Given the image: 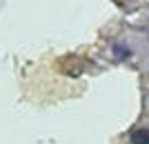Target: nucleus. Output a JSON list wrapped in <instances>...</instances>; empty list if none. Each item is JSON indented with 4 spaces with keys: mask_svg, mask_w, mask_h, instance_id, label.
Listing matches in <instances>:
<instances>
[{
    "mask_svg": "<svg viewBox=\"0 0 149 144\" xmlns=\"http://www.w3.org/2000/svg\"><path fill=\"white\" fill-rule=\"evenodd\" d=\"M131 144H149V131L147 129H138L131 133Z\"/></svg>",
    "mask_w": 149,
    "mask_h": 144,
    "instance_id": "f257e3e1",
    "label": "nucleus"
}]
</instances>
